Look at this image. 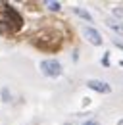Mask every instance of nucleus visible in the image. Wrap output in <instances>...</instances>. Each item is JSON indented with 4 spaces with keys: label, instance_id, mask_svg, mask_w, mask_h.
Instances as JSON below:
<instances>
[{
    "label": "nucleus",
    "instance_id": "nucleus-8",
    "mask_svg": "<svg viewBox=\"0 0 123 125\" xmlns=\"http://www.w3.org/2000/svg\"><path fill=\"white\" fill-rule=\"evenodd\" d=\"M113 14H115V16H123V6H119V8H113Z\"/></svg>",
    "mask_w": 123,
    "mask_h": 125
},
{
    "label": "nucleus",
    "instance_id": "nucleus-5",
    "mask_svg": "<svg viewBox=\"0 0 123 125\" xmlns=\"http://www.w3.org/2000/svg\"><path fill=\"white\" fill-rule=\"evenodd\" d=\"M73 12H75L79 17H83L85 21H89V23H92V16L87 12V10H83V8H73Z\"/></svg>",
    "mask_w": 123,
    "mask_h": 125
},
{
    "label": "nucleus",
    "instance_id": "nucleus-10",
    "mask_svg": "<svg viewBox=\"0 0 123 125\" xmlns=\"http://www.w3.org/2000/svg\"><path fill=\"white\" fill-rule=\"evenodd\" d=\"M102 63H104V65H108V63H110V60H108V54L104 56V60H102Z\"/></svg>",
    "mask_w": 123,
    "mask_h": 125
},
{
    "label": "nucleus",
    "instance_id": "nucleus-1",
    "mask_svg": "<svg viewBox=\"0 0 123 125\" xmlns=\"http://www.w3.org/2000/svg\"><path fill=\"white\" fill-rule=\"evenodd\" d=\"M21 27V16L15 12L12 6L6 8L4 14H0V35H8L14 33L15 29Z\"/></svg>",
    "mask_w": 123,
    "mask_h": 125
},
{
    "label": "nucleus",
    "instance_id": "nucleus-4",
    "mask_svg": "<svg viewBox=\"0 0 123 125\" xmlns=\"http://www.w3.org/2000/svg\"><path fill=\"white\" fill-rule=\"evenodd\" d=\"M85 37L89 39V42L94 44V46H100V44H102V37H100V33L96 31V29H92V27H85Z\"/></svg>",
    "mask_w": 123,
    "mask_h": 125
},
{
    "label": "nucleus",
    "instance_id": "nucleus-2",
    "mask_svg": "<svg viewBox=\"0 0 123 125\" xmlns=\"http://www.w3.org/2000/svg\"><path fill=\"white\" fill-rule=\"evenodd\" d=\"M41 71L44 73L46 77H60L62 65L56 60H44V62H41Z\"/></svg>",
    "mask_w": 123,
    "mask_h": 125
},
{
    "label": "nucleus",
    "instance_id": "nucleus-11",
    "mask_svg": "<svg viewBox=\"0 0 123 125\" xmlns=\"http://www.w3.org/2000/svg\"><path fill=\"white\" fill-rule=\"evenodd\" d=\"M113 44H115V46H117V48H121V50H123V42H117V41H115Z\"/></svg>",
    "mask_w": 123,
    "mask_h": 125
},
{
    "label": "nucleus",
    "instance_id": "nucleus-7",
    "mask_svg": "<svg viewBox=\"0 0 123 125\" xmlns=\"http://www.w3.org/2000/svg\"><path fill=\"white\" fill-rule=\"evenodd\" d=\"M46 6L50 10H60V2H46Z\"/></svg>",
    "mask_w": 123,
    "mask_h": 125
},
{
    "label": "nucleus",
    "instance_id": "nucleus-13",
    "mask_svg": "<svg viewBox=\"0 0 123 125\" xmlns=\"http://www.w3.org/2000/svg\"><path fill=\"white\" fill-rule=\"evenodd\" d=\"M117 125H123V119H121V121H119V123H117Z\"/></svg>",
    "mask_w": 123,
    "mask_h": 125
},
{
    "label": "nucleus",
    "instance_id": "nucleus-9",
    "mask_svg": "<svg viewBox=\"0 0 123 125\" xmlns=\"http://www.w3.org/2000/svg\"><path fill=\"white\" fill-rule=\"evenodd\" d=\"M2 98H4V100H10V93H8V89L2 91Z\"/></svg>",
    "mask_w": 123,
    "mask_h": 125
},
{
    "label": "nucleus",
    "instance_id": "nucleus-12",
    "mask_svg": "<svg viewBox=\"0 0 123 125\" xmlns=\"http://www.w3.org/2000/svg\"><path fill=\"white\" fill-rule=\"evenodd\" d=\"M83 125H98V121H87V123H83Z\"/></svg>",
    "mask_w": 123,
    "mask_h": 125
},
{
    "label": "nucleus",
    "instance_id": "nucleus-3",
    "mask_svg": "<svg viewBox=\"0 0 123 125\" xmlns=\"http://www.w3.org/2000/svg\"><path fill=\"white\" fill-rule=\"evenodd\" d=\"M87 87L92 89V91H96V93H102V94L112 93V87L108 85L106 81H98V79H89L87 81Z\"/></svg>",
    "mask_w": 123,
    "mask_h": 125
},
{
    "label": "nucleus",
    "instance_id": "nucleus-6",
    "mask_svg": "<svg viewBox=\"0 0 123 125\" xmlns=\"http://www.w3.org/2000/svg\"><path fill=\"white\" fill-rule=\"evenodd\" d=\"M108 25L113 29V31H117L119 35H123V25H119V23H115V21H108Z\"/></svg>",
    "mask_w": 123,
    "mask_h": 125
}]
</instances>
